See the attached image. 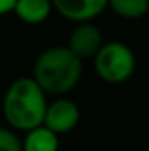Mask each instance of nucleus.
I'll return each mask as SVG.
<instances>
[{"label":"nucleus","mask_w":149,"mask_h":151,"mask_svg":"<svg viewBox=\"0 0 149 151\" xmlns=\"http://www.w3.org/2000/svg\"><path fill=\"white\" fill-rule=\"evenodd\" d=\"M53 11L51 0H18L14 5V14L27 25L44 23Z\"/></svg>","instance_id":"nucleus-7"},{"label":"nucleus","mask_w":149,"mask_h":151,"mask_svg":"<svg viewBox=\"0 0 149 151\" xmlns=\"http://www.w3.org/2000/svg\"><path fill=\"white\" fill-rule=\"evenodd\" d=\"M16 2L18 0H0V16H5V14L12 12Z\"/></svg>","instance_id":"nucleus-11"},{"label":"nucleus","mask_w":149,"mask_h":151,"mask_svg":"<svg viewBox=\"0 0 149 151\" xmlns=\"http://www.w3.org/2000/svg\"><path fill=\"white\" fill-rule=\"evenodd\" d=\"M47 104V93L32 76L18 77L4 93L2 114L9 128L16 132H28L44 123Z\"/></svg>","instance_id":"nucleus-1"},{"label":"nucleus","mask_w":149,"mask_h":151,"mask_svg":"<svg viewBox=\"0 0 149 151\" xmlns=\"http://www.w3.org/2000/svg\"><path fill=\"white\" fill-rule=\"evenodd\" d=\"M104 35L100 32V28L97 25H93L91 21L88 23H77L70 37L67 47L74 53L79 60H91L97 56V53L102 49L104 46Z\"/></svg>","instance_id":"nucleus-5"},{"label":"nucleus","mask_w":149,"mask_h":151,"mask_svg":"<svg viewBox=\"0 0 149 151\" xmlns=\"http://www.w3.org/2000/svg\"><path fill=\"white\" fill-rule=\"evenodd\" d=\"M21 141L23 151H58L60 148V135H56L44 125L25 132V137Z\"/></svg>","instance_id":"nucleus-8"},{"label":"nucleus","mask_w":149,"mask_h":151,"mask_svg":"<svg viewBox=\"0 0 149 151\" xmlns=\"http://www.w3.org/2000/svg\"><path fill=\"white\" fill-rule=\"evenodd\" d=\"M109 7L125 19H139L149 11V0H109Z\"/></svg>","instance_id":"nucleus-9"},{"label":"nucleus","mask_w":149,"mask_h":151,"mask_svg":"<svg viewBox=\"0 0 149 151\" xmlns=\"http://www.w3.org/2000/svg\"><path fill=\"white\" fill-rule=\"evenodd\" d=\"M0 151H23V141L16 130L0 127Z\"/></svg>","instance_id":"nucleus-10"},{"label":"nucleus","mask_w":149,"mask_h":151,"mask_svg":"<svg viewBox=\"0 0 149 151\" xmlns=\"http://www.w3.org/2000/svg\"><path fill=\"white\" fill-rule=\"evenodd\" d=\"M81 76L82 60L67 46H53L37 56L32 77L47 95H65L79 84Z\"/></svg>","instance_id":"nucleus-2"},{"label":"nucleus","mask_w":149,"mask_h":151,"mask_svg":"<svg viewBox=\"0 0 149 151\" xmlns=\"http://www.w3.org/2000/svg\"><path fill=\"white\" fill-rule=\"evenodd\" d=\"M51 4L62 18L74 23L93 21L109 7V0H51Z\"/></svg>","instance_id":"nucleus-6"},{"label":"nucleus","mask_w":149,"mask_h":151,"mask_svg":"<svg viewBox=\"0 0 149 151\" xmlns=\"http://www.w3.org/2000/svg\"><path fill=\"white\" fill-rule=\"evenodd\" d=\"M93 60L98 77L109 84H121L128 81L137 67L133 51L119 40L105 42Z\"/></svg>","instance_id":"nucleus-3"},{"label":"nucleus","mask_w":149,"mask_h":151,"mask_svg":"<svg viewBox=\"0 0 149 151\" xmlns=\"http://www.w3.org/2000/svg\"><path fill=\"white\" fill-rule=\"evenodd\" d=\"M79 119H81L79 106L70 99L60 97L47 104L42 125L47 127L49 130H53L56 135H63V134H69L74 130Z\"/></svg>","instance_id":"nucleus-4"}]
</instances>
